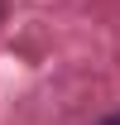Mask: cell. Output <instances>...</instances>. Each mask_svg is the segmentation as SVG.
<instances>
[{
    "instance_id": "obj_1",
    "label": "cell",
    "mask_w": 120,
    "mask_h": 125,
    "mask_svg": "<svg viewBox=\"0 0 120 125\" xmlns=\"http://www.w3.org/2000/svg\"><path fill=\"white\" fill-rule=\"evenodd\" d=\"M101 125H120V111H115V115H106V120H101Z\"/></svg>"
}]
</instances>
